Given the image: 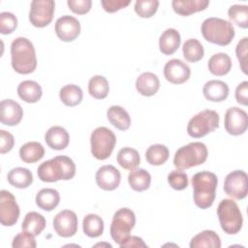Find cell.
<instances>
[{
    "label": "cell",
    "mask_w": 248,
    "mask_h": 248,
    "mask_svg": "<svg viewBox=\"0 0 248 248\" xmlns=\"http://www.w3.org/2000/svg\"><path fill=\"white\" fill-rule=\"evenodd\" d=\"M11 58L12 67L18 74H31L37 67L36 51L27 38L18 37L12 42Z\"/></svg>",
    "instance_id": "obj_1"
},
{
    "label": "cell",
    "mask_w": 248,
    "mask_h": 248,
    "mask_svg": "<svg viewBox=\"0 0 248 248\" xmlns=\"http://www.w3.org/2000/svg\"><path fill=\"white\" fill-rule=\"evenodd\" d=\"M37 173L44 182L69 180L76 174V165L68 156H56L42 163L37 170Z\"/></svg>",
    "instance_id": "obj_2"
},
{
    "label": "cell",
    "mask_w": 248,
    "mask_h": 248,
    "mask_svg": "<svg viewBox=\"0 0 248 248\" xmlns=\"http://www.w3.org/2000/svg\"><path fill=\"white\" fill-rule=\"evenodd\" d=\"M218 185L217 176L210 171H200L193 175V199L195 204L205 209L213 204L216 188Z\"/></svg>",
    "instance_id": "obj_3"
},
{
    "label": "cell",
    "mask_w": 248,
    "mask_h": 248,
    "mask_svg": "<svg viewBox=\"0 0 248 248\" xmlns=\"http://www.w3.org/2000/svg\"><path fill=\"white\" fill-rule=\"evenodd\" d=\"M203 38L212 44L219 46L229 45L234 38L235 32L231 21L219 17H208L202 23Z\"/></svg>",
    "instance_id": "obj_4"
},
{
    "label": "cell",
    "mask_w": 248,
    "mask_h": 248,
    "mask_svg": "<svg viewBox=\"0 0 248 248\" xmlns=\"http://www.w3.org/2000/svg\"><path fill=\"white\" fill-rule=\"evenodd\" d=\"M208 155L207 147L201 141L190 142L178 148L173 157V165L178 170H187L203 164Z\"/></svg>",
    "instance_id": "obj_5"
},
{
    "label": "cell",
    "mask_w": 248,
    "mask_h": 248,
    "mask_svg": "<svg viewBox=\"0 0 248 248\" xmlns=\"http://www.w3.org/2000/svg\"><path fill=\"white\" fill-rule=\"evenodd\" d=\"M217 215L221 228L226 233L235 234L241 230L243 218L234 201L230 199L222 200L217 207Z\"/></svg>",
    "instance_id": "obj_6"
},
{
    "label": "cell",
    "mask_w": 248,
    "mask_h": 248,
    "mask_svg": "<svg viewBox=\"0 0 248 248\" xmlns=\"http://www.w3.org/2000/svg\"><path fill=\"white\" fill-rule=\"evenodd\" d=\"M219 114L215 110L203 109L189 120L187 133L195 139L202 138L219 127Z\"/></svg>",
    "instance_id": "obj_7"
},
{
    "label": "cell",
    "mask_w": 248,
    "mask_h": 248,
    "mask_svg": "<svg viewBox=\"0 0 248 248\" xmlns=\"http://www.w3.org/2000/svg\"><path fill=\"white\" fill-rule=\"evenodd\" d=\"M115 143L114 133L107 127H98L91 134V153L98 160L108 159L111 155Z\"/></svg>",
    "instance_id": "obj_8"
},
{
    "label": "cell",
    "mask_w": 248,
    "mask_h": 248,
    "mask_svg": "<svg viewBox=\"0 0 248 248\" xmlns=\"http://www.w3.org/2000/svg\"><path fill=\"white\" fill-rule=\"evenodd\" d=\"M136 224V215L133 210L127 207L118 209L112 217L110 225V235L115 243L120 245L127 237Z\"/></svg>",
    "instance_id": "obj_9"
},
{
    "label": "cell",
    "mask_w": 248,
    "mask_h": 248,
    "mask_svg": "<svg viewBox=\"0 0 248 248\" xmlns=\"http://www.w3.org/2000/svg\"><path fill=\"white\" fill-rule=\"evenodd\" d=\"M54 8L53 0H33L29 11L30 22L39 28L48 25L53 18Z\"/></svg>",
    "instance_id": "obj_10"
},
{
    "label": "cell",
    "mask_w": 248,
    "mask_h": 248,
    "mask_svg": "<svg viewBox=\"0 0 248 248\" xmlns=\"http://www.w3.org/2000/svg\"><path fill=\"white\" fill-rule=\"evenodd\" d=\"M225 193L235 200H242L248 194V176L243 170H236L230 172L224 181Z\"/></svg>",
    "instance_id": "obj_11"
},
{
    "label": "cell",
    "mask_w": 248,
    "mask_h": 248,
    "mask_svg": "<svg viewBox=\"0 0 248 248\" xmlns=\"http://www.w3.org/2000/svg\"><path fill=\"white\" fill-rule=\"evenodd\" d=\"M19 217V206L14 195L7 191H0V222L5 227L15 225Z\"/></svg>",
    "instance_id": "obj_12"
},
{
    "label": "cell",
    "mask_w": 248,
    "mask_h": 248,
    "mask_svg": "<svg viewBox=\"0 0 248 248\" xmlns=\"http://www.w3.org/2000/svg\"><path fill=\"white\" fill-rule=\"evenodd\" d=\"M224 126L230 135L239 136L244 134L248 127L247 112L237 107L228 108L225 113Z\"/></svg>",
    "instance_id": "obj_13"
},
{
    "label": "cell",
    "mask_w": 248,
    "mask_h": 248,
    "mask_svg": "<svg viewBox=\"0 0 248 248\" xmlns=\"http://www.w3.org/2000/svg\"><path fill=\"white\" fill-rule=\"evenodd\" d=\"M53 229L55 232L62 237H71L78 232V217L77 214L65 209L58 212L53 219Z\"/></svg>",
    "instance_id": "obj_14"
},
{
    "label": "cell",
    "mask_w": 248,
    "mask_h": 248,
    "mask_svg": "<svg viewBox=\"0 0 248 248\" xmlns=\"http://www.w3.org/2000/svg\"><path fill=\"white\" fill-rule=\"evenodd\" d=\"M54 30L61 41L73 42L80 33V23L75 16L65 15L56 20Z\"/></svg>",
    "instance_id": "obj_15"
},
{
    "label": "cell",
    "mask_w": 248,
    "mask_h": 248,
    "mask_svg": "<svg viewBox=\"0 0 248 248\" xmlns=\"http://www.w3.org/2000/svg\"><path fill=\"white\" fill-rule=\"evenodd\" d=\"M190 75V67L180 59H170L164 67V76L166 79L173 84L184 83L189 79Z\"/></svg>",
    "instance_id": "obj_16"
},
{
    "label": "cell",
    "mask_w": 248,
    "mask_h": 248,
    "mask_svg": "<svg viewBox=\"0 0 248 248\" xmlns=\"http://www.w3.org/2000/svg\"><path fill=\"white\" fill-rule=\"evenodd\" d=\"M96 183L105 191H112L116 189L121 181V174L119 170L111 166H102L96 172Z\"/></svg>",
    "instance_id": "obj_17"
},
{
    "label": "cell",
    "mask_w": 248,
    "mask_h": 248,
    "mask_svg": "<svg viewBox=\"0 0 248 248\" xmlns=\"http://www.w3.org/2000/svg\"><path fill=\"white\" fill-rule=\"evenodd\" d=\"M23 116L22 108L12 99H5L0 104V121L4 125H17Z\"/></svg>",
    "instance_id": "obj_18"
},
{
    "label": "cell",
    "mask_w": 248,
    "mask_h": 248,
    "mask_svg": "<svg viewBox=\"0 0 248 248\" xmlns=\"http://www.w3.org/2000/svg\"><path fill=\"white\" fill-rule=\"evenodd\" d=\"M229 86L222 80L212 79L203 85L202 93L206 100L210 102H222L225 101L229 96Z\"/></svg>",
    "instance_id": "obj_19"
},
{
    "label": "cell",
    "mask_w": 248,
    "mask_h": 248,
    "mask_svg": "<svg viewBox=\"0 0 248 248\" xmlns=\"http://www.w3.org/2000/svg\"><path fill=\"white\" fill-rule=\"evenodd\" d=\"M45 140L51 149L63 150L69 144L70 136L66 129L63 127L52 126L46 131L45 135Z\"/></svg>",
    "instance_id": "obj_20"
},
{
    "label": "cell",
    "mask_w": 248,
    "mask_h": 248,
    "mask_svg": "<svg viewBox=\"0 0 248 248\" xmlns=\"http://www.w3.org/2000/svg\"><path fill=\"white\" fill-rule=\"evenodd\" d=\"M180 43L181 38L179 32L174 28H168L159 38L160 51L165 55H171L178 49Z\"/></svg>",
    "instance_id": "obj_21"
},
{
    "label": "cell",
    "mask_w": 248,
    "mask_h": 248,
    "mask_svg": "<svg viewBox=\"0 0 248 248\" xmlns=\"http://www.w3.org/2000/svg\"><path fill=\"white\" fill-rule=\"evenodd\" d=\"M160 87L158 77L150 72H145L140 75L136 80V88L142 96L150 97L157 93Z\"/></svg>",
    "instance_id": "obj_22"
},
{
    "label": "cell",
    "mask_w": 248,
    "mask_h": 248,
    "mask_svg": "<svg viewBox=\"0 0 248 248\" xmlns=\"http://www.w3.org/2000/svg\"><path fill=\"white\" fill-rule=\"evenodd\" d=\"M209 5L208 0H173L171 6L173 11L183 16H188L194 13L203 11Z\"/></svg>",
    "instance_id": "obj_23"
},
{
    "label": "cell",
    "mask_w": 248,
    "mask_h": 248,
    "mask_svg": "<svg viewBox=\"0 0 248 248\" xmlns=\"http://www.w3.org/2000/svg\"><path fill=\"white\" fill-rule=\"evenodd\" d=\"M17 94L24 102L33 104L41 99L43 91L38 82L34 80H23L17 86Z\"/></svg>",
    "instance_id": "obj_24"
},
{
    "label": "cell",
    "mask_w": 248,
    "mask_h": 248,
    "mask_svg": "<svg viewBox=\"0 0 248 248\" xmlns=\"http://www.w3.org/2000/svg\"><path fill=\"white\" fill-rule=\"evenodd\" d=\"M209 72L214 76H225L232 69V59L224 52H219L213 54L207 63Z\"/></svg>",
    "instance_id": "obj_25"
},
{
    "label": "cell",
    "mask_w": 248,
    "mask_h": 248,
    "mask_svg": "<svg viewBox=\"0 0 248 248\" xmlns=\"http://www.w3.org/2000/svg\"><path fill=\"white\" fill-rule=\"evenodd\" d=\"M110 124L120 131H126L131 126V117L127 110L120 106H111L107 111Z\"/></svg>",
    "instance_id": "obj_26"
},
{
    "label": "cell",
    "mask_w": 248,
    "mask_h": 248,
    "mask_svg": "<svg viewBox=\"0 0 248 248\" xmlns=\"http://www.w3.org/2000/svg\"><path fill=\"white\" fill-rule=\"evenodd\" d=\"M191 248H220V236L210 230H205L196 234L190 242Z\"/></svg>",
    "instance_id": "obj_27"
},
{
    "label": "cell",
    "mask_w": 248,
    "mask_h": 248,
    "mask_svg": "<svg viewBox=\"0 0 248 248\" xmlns=\"http://www.w3.org/2000/svg\"><path fill=\"white\" fill-rule=\"evenodd\" d=\"M60 202V195L57 190L52 188H44L36 195V204L43 210H53Z\"/></svg>",
    "instance_id": "obj_28"
},
{
    "label": "cell",
    "mask_w": 248,
    "mask_h": 248,
    "mask_svg": "<svg viewBox=\"0 0 248 248\" xmlns=\"http://www.w3.org/2000/svg\"><path fill=\"white\" fill-rule=\"evenodd\" d=\"M9 183L18 189H23L29 187L33 182V174L26 168H14L7 175Z\"/></svg>",
    "instance_id": "obj_29"
},
{
    "label": "cell",
    "mask_w": 248,
    "mask_h": 248,
    "mask_svg": "<svg viewBox=\"0 0 248 248\" xmlns=\"http://www.w3.org/2000/svg\"><path fill=\"white\" fill-rule=\"evenodd\" d=\"M45 155L44 146L38 141H28L19 149L20 159L27 164H33L41 160Z\"/></svg>",
    "instance_id": "obj_30"
},
{
    "label": "cell",
    "mask_w": 248,
    "mask_h": 248,
    "mask_svg": "<svg viewBox=\"0 0 248 248\" xmlns=\"http://www.w3.org/2000/svg\"><path fill=\"white\" fill-rule=\"evenodd\" d=\"M128 182L133 190L142 192L149 188L151 175L144 169H135L130 171L128 175Z\"/></svg>",
    "instance_id": "obj_31"
},
{
    "label": "cell",
    "mask_w": 248,
    "mask_h": 248,
    "mask_svg": "<svg viewBox=\"0 0 248 248\" xmlns=\"http://www.w3.org/2000/svg\"><path fill=\"white\" fill-rule=\"evenodd\" d=\"M45 228H46L45 217L36 211L28 212L25 215L24 220L21 224L22 231L28 232L35 236L39 235L44 231Z\"/></svg>",
    "instance_id": "obj_32"
},
{
    "label": "cell",
    "mask_w": 248,
    "mask_h": 248,
    "mask_svg": "<svg viewBox=\"0 0 248 248\" xmlns=\"http://www.w3.org/2000/svg\"><path fill=\"white\" fill-rule=\"evenodd\" d=\"M59 97L64 105L68 107H75L82 101L83 93L79 86L76 84H67L60 89Z\"/></svg>",
    "instance_id": "obj_33"
},
{
    "label": "cell",
    "mask_w": 248,
    "mask_h": 248,
    "mask_svg": "<svg viewBox=\"0 0 248 248\" xmlns=\"http://www.w3.org/2000/svg\"><path fill=\"white\" fill-rule=\"evenodd\" d=\"M117 163L125 170H135L140 163L139 152L132 147L121 148L117 153Z\"/></svg>",
    "instance_id": "obj_34"
},
{
    "label": "cell",
    "mask_w": 248,
    "mask_h": 248,
    "mask_svg": "<svg viewBox=\"0 0 248 248\" xmlns=\"http://www.w3.org/2000/svg\"><path fill=\"white\" fill-rule=\"evenodd\" d=\"M82 230L87 236L98 237L104 232V221L97 214H87L82 221Z\"/></svg>",
    "instance_id": "obj_35"
},
{
    "label": "cell",
    "mask_w": 248,
    "mask_h": 248,
    "mask_svg": "<svg viewBox=\"0 0 248 248\" xmlns=\"http://www.w3.org/2000/svg\"><path fill=\"white\" fill-rule=\"evenodd\" d=\"M169 149L166 145L157 143L150 145L145 152V159L147 163L152 166H161L169 159Z\"/></svg>",
    "instance_id": "obj_36"
},
{
    "label": "cell",
    "mask_w": 248,
    "mask_h": 248,
    "mask_svg": "<svg viewBox=\"0 0 248 248\" xmlns=\"http://www.w3.org/2000/svg\"><path fill=\"white\" fill-rule=\"evenodd\" d=\"M182 51L186 61L191 63L200 61L204 55L203 46L197 39H189L185 41L182 46Z\"/></svg>",
    "instance_id": "obj_37"
},
{
    "label": "cell",
    "mask_w": 248,
    "mask_h": 248,
    "mask_svg": "<svg viewBox=\"0 0 248 248\" xmlns=\"http://www.w3.org/2000/svg\"><path fill=\"white\" fill-rule=\"evenodd\" d=\"M109 91V85L108 79L103 76H94L89 79L88 92L89 94L98 100L105 99Z\"/></svg>",
    "instance_id": "obj_38"
},
{
    "label": "cell",
    "mask_w": 248,
    "mask_h": 248,
    "mask_svg": "<svg viewBox=\"0 0 248 248\" xmlns=\"http://www.w3.org/2000/svg\"><path fill=\"white\" fill-rule=\"evenodd\" d=\"M228 16L231 21L241 28L248 27V6L247 5H232L228 10Z\"/></svg>",
    "instance_id": "obj_39"
},
{
    "label": "cell",
    "mask_w": 248,
    "mask_h": 248,
    "mask_svg": "<svg viewBox=\"0 0 248 248\" xmlns=\"http://www.w3.org/2000/svg\"><path fill=\"white\" fill-rule=\"evenodd\" d=\"M158 0H137L135 3V12L140 17H151L158 10Z\"/></svg>",
    "instance_id": "obj_40"
},
{
    "label": "cell",
    "mask_w": 248,
    "mask_h": 248,
    "mask_svg": "<svg viewBox=\"0 0 248 248\" xmlns=\"http://www.w3.org/2000/svg\"><path fill=\"white\" fill-rule=\"evenodd\" d=\"M168 182L174 190H184L188 186V175L183 170L177 169L168 174Z\"/></svg>",
    "instance_id": "obj_41"
},
{
    "label": "cell",
    "mask_w": 248,
    "mask_h": 248,
    "mask_svg": "<svg viewBox=\"0 0 248 248\" xmlns=\"http://www.w3.org/2000/svg\"><path fill=\"white\" fill-rule=\"evenodd\" d=\"M17 26L16 16L10 12H2L0 14V32L4 35L13 33Z\"/></svg>",
    "instance_id": "obj_42"
},
{
    "label": "cell",
    "mask_w": 248,
    "mask_h": 248,
    "mask_svg": "<svg viewBox=\"0 0 248 248\" xmlns=\"http://www.w3.org/2000/svg\"><path fill=\"white\" fill-rule=\"evenodd\" d=\"M12 246L14 248H22V247H28V248H35L37 246L35 235L28 232L22 231V232H19L16 234L12 242Z\"/></svg>",
    "instance_id": "obj_43"
},
{
    "label": "cell",
    "mask_w": 248,
    "mask_h": 248,
    "mask_svg": "<svg viewBox=\"0 0 248 248\" xmlns=\"http://www.w3.org/2000/svg\"><path fill=\"white\" fill-rule=\"evenodd\" d=\"M247 46H248V38H242L236 45L235 53L236 57L239 61V66L242 72L247 74Z\"/></svg>",
    "instance_id": "obj_44"
},
{
    "label": "cell",
    "mask_w": 248,
    "mask_h": 248,
    "mask_svg": "<svg viewBox=\"0 0 248 248\" xmlns=\"http://www.w3.org/2000/svg\"><path fill=\"white\" fill-rule=\"evenodd\" d=\"M69 9L78 15H84L88 13L91 9V0H68L67 1Z\"/></svg>",
    "instance_id": "obj_45"
},
{
    "label": "cell",
    "mask_w": 248,
    "mask_h": 248,
    "mask_svg": "<svg viewBox=\"0 0 248 248\" xmlns=\"http://www.w3.org/2000/svg\"><path fill=\"white\" fill-rule=\"evenodd\" d=\"M15 144L14 136L5 130H0V153L5 154L11 151Z\"/></svg>",
    "instance_id": "obj_46"
},
{
    "label": "cell",
    "mask_w": 248,
    "mask_h": 248,
    "mask_svg": "<svg viewBox=\"0 0 248 248\" xmlns=\"http://www.w3.org/2000/svg\"><path fill=\"white\" fill-rule=\"evenodd\" d=\"M131 2L129 0H103L101 4L103 9L108 13H114L125 7H127Z\"/></svg>",
    "instance_id": "obj_47"
},
{
    "label": "cell",
    "mask_w": 248,
    "mask_h": 248,
    "mask_svg": "<svg viewBox=\"0 0 248 248\" xmlns=\"http://www.w3.org/2000/svg\"><path fill=\"white\" fill-rule=\"evenodd\" d=\"M235 99L240 105H248V81L240 82L235 89Z\"/></svg>",
    "instance_id": "obj_48"
},
{
    "label": "cell",
    "mask_w": 248,
    "mask_h": 248,
    "mask_svg": "<svg viewBox=\"0 0 248 248\" xmlns=\"http://www.w3.org/2000/svg\"><path fill=\"white\" fill-rule=\"evenodd\" d=\"M121 248L124 247H147L144 241L139 236H129L120 245Z\"/></svg>",
    "instance_id": "obj_49"
}]
</instances>
